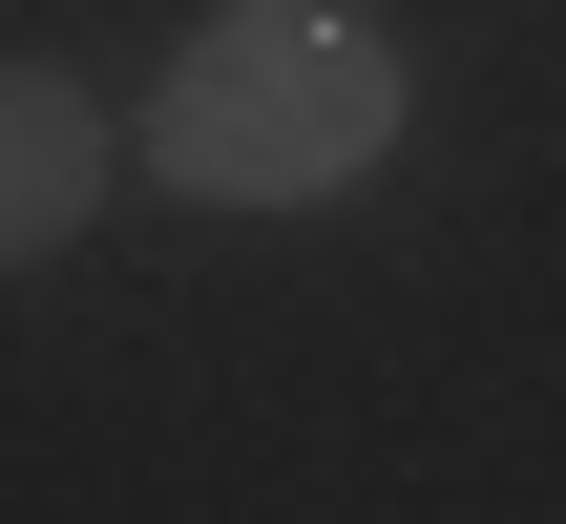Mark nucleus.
<instances>
[{"label":"nucleus","instance_id":"f257e3e1","mask_svg":"<svg viewBox=\"0 0 566 524\" xmlns=\"http://www.w3.org/2000/svg\"><path fill=\"white\" fill-rule=\"evenodd\" d=\"M378 147H399V42H378L357 0H231V21H189L168 84H147V168H168L189 210H315V189H357Z\"/></svg>","mask_w":566,"mask_h":524},{"label":"nucleus","instance_id":"f03ea898","mask_svg":"<svg viewBox=\"0 0 566 524\" xmlns=\"http://www.w3.org/2000/svg\"><path fill=\"white\" fill-rule=\"evenodd\" d=\"M105 168H126L105 105H84L63 63H21V84H0V252H63V231L105 210Z\"/></svg>","mask_w":566,"mask_h":524}]
</instances>
